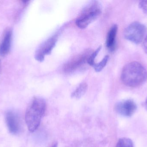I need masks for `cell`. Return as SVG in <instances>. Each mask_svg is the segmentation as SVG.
Masks as SVG:
<instances>
[{
	"label": "cell",
	"instance_id": "obj_15",
	"mask_svg": "<svg viewBox=\"0 0 147 147\" xmlns=\"http://www.w3.org/2000/svg\"><path fill=\"white\" fill-rule=\"evenodd\" d=\"M139 7L145 14H147V1H140Z\"/></svg>",
	"mask_w": 147,
	"mask_h": 147
},
{
	"label": "cell",
	"instance_id": "obj_1",
	"mask_svg": "<svg viewBox=\"0 0 147 147\" xmlns=\"http://www.w3.org/2000/svg\"><path fill=\"white\" fill-rule=\"evenodd\" d=\"M147 79V71L138 62H132L124 66L122 71L121 79L125 85L136 87L144 83Z\"/></svg>",
	"mask_w": 147,
	"mask_h": 147
},
{
	"label": "cell",
	"instance_id": "obj_10",
	"mask_svg": "<svg viewBox=\"0 0 147 147\" xmlns=\"http://www.w3.org/2000/svg\"><path fill=\"white\" fill-rule=\"evenodd\" d=\"M118 26L116 24H114L110 28L107 34L106 45L108 49L110 51H114L116 48V36Z\"/></svg>",
	"mask_w": 147,
	"mask_h": 147
},
{
	"label": "cell",
	"instance_id": "obj_2",
	"mask_svg": "<svg viewBox=\"0 0 147 147\" xmlns=\"http://www.w3.org/2000/svg\"><path fill=\"white\" fill-rule=\"evenodd\" d=\"M46 102L43 98L35 97L33 99L26 111L25 119L28 130L35 131L39 126L46 110Z\"/></svg>",
	"mask_w": 147,
	"mask_h": 147
},
{
	"label": "cell",
	"instance_id": "obj_13",
	"mask_svg": "<svg viewBox=\"0 0 147 147\" xmlns=\"http://www.w3.org/2000/svg\"><path fill=\"white\" fill-rule=\"evenodd\" d=\"M116 147H134V145L131 140L123 138L119 140Z\"/></svg>",
	"mask_w": 147,
	"mask_h": 147
},
{
	"label": "cell",
	"instance_id": "obj_12",
	"mask_svg": "<svg viewBox=\"0 0 147 147\" xmlns=\"http://www.w3.org/2000/svg\"><path fill=\"white\" fill-rule=\"evenodd\" d=\"M109 55H106L105 57H104L103 58L100 62L98 63H96L93 67L96 72H100L104 69L109 61Z\"/></svg>",
	"mask_w": 147,
	"mask_h": 147
},
{
	"label": "cell",
	"instance_id": "obj_9",
	"mask_svg": "<svg viewBox=\"0 0 147 147\" xmlns=\"http://www.w3.org/2000/svg\"><path fill=\"white\" fill-rule=\"evenodd\" d=\"M12 39V30L7 29L0 43V56H5L9 52L11 47Z\"/></svg>",
	"mask_w": 147,
	"mask_h": 147
},
{
	"label": "cell",
	"instance_id": "obj_18",
	"mask_svg": "<svg viewBox=\"0 0 147 147\" xmlns=\"http://www.w3.org/2000/svg\"><path fill=\"white\" fill-rule=\"evenodd\" d=\"M52 147H57V144H55L54 145H53Z\"/></svg>",
	"mask_w": 147,
	"mask_h": 147
},
{
	"label": "cell",
	"instance_id": "obj_5",
	"mask_svg": "<svg viewBox=\"0 0 147 147\" xmlns=\"http://www.w3.org/2000/svg\"><path fill=\"white\" fill-rule=\"evenodd\" d=\"M58 39V35H55L43 42L35 51V59L39 62L44 61L46 55H49L52 52L56 46Z\"/></svg>",
	"mask_w": 147,
	"mask_h": 147
},
{
	"label": "cell",
	"instance_id": "obj_17",
	"mask_svg": "<svg viewBox=\"0 0 147 147\" xmlns=\"http://www.w3.org/2000/svg\"><path fill=\"white\" fill-rule=\"evenodd\" d=\"M145 106H146V108L147 110V98L146 100V103H145Z\"/></svg>",
	"mask_w": 147,
	"mask_h": 147
},
{
	"label": "cell",
	"instance_id": "obj_6",
	"mask_svg": "<svg viewBox=\"0 0 147 147\" xmlns=\"http://www.w3.org/2000/svg\"><path fill=\"white\" fill-rule=\"evenodd\" d=\"M115 109L118 114L125 117L133 115L137 109V105L133 100L131 99L123 100L117 103Z\"/></svg>",
	"mask_w": 147,
	"mask_h": 147
},
{
	"label": "cell",
	"instance_id": "obj_3",
	"mask_svg": "<svg viewBox=\"0 0 147 147\" xmlns=\"http://www.w3.org/2000/svg\"><path fill=\"white\" fill-rule=\"evenodd\" d=\"M102 12V4L98 1L89 2L83 7L76 19V25L79 28H86L100 16Z\"/></svg>",
	"mask_w": 147,
	"mask_h": 147
},
{
	"label": "cell",
	"instance_id": "obj_16",
	"mask_svg": "<svg viewBox=\"0 0 147 147\" xmlns=\"http://www.w3.org/2000/svg\"><path fill=\"white\" fill-rule=\"evenodd\" d=\"M143 48L144 51L147 54V35L145 38L143 43Z\"/></svg>",
	"mask_w": 147,
	"mask_h": 147
},
{
	"label": "cell",
	"instance_id": "obj_7",
	"mask_svg": "<svg viewBox=\"0 0 147 147\" xmlns=\"http://www.w3.org/2000/svg\"><path fill=\"white\" fill-rule=\"evenodd\" d=\"M6 124L9 131L13 134H16L21 129L20 119L15 112L9 111L6 115Z\"/></svg>",
	"mask_w": 147,
	"mask_h": 147
},
{
	"label": "cell",
	"instance_id": "obj_14",
	"mask_svg": "<svg viewBox=\"0 0 147 147\" xmlns=\"http://www.w3.org/2000/svg\"><path fill=\"white\" fill-rule=\"evenodd\" d=\"M102 46H99L94 52H93L90 55L88 58L87 60V63L90 65V66L94 67L96 63H95V59L96 58L98 54L100 52V50L102 49Z\"/></svg>",
	"mask_w": 147,
	"mask_h": 147
},
{
	"label": "cell",
	"instance_id": "obj_4",
	"mask_svg": "<svg viewBox=\"0 0 147 147\" xmlns=\"http://www.w3.org/2000/svg\"><path fill=\"white\" fill-rule=\"evenodd\" d=\"M147 31V27L144 24L135 22L129 24L124 30L123 35L125 39L139 44L144 39Z\"/></svg>",
	"mask_w": 147,
	"mask_h": 147
},
{
	"label": "cell",
	"instance_id": "obj_11",
	"mask_svg": "<svg viewBox=\"0 0 147 147\" xmlns=\"http://www.w3.org/2000/svg\"><path fill=\"white\" fill-rule=\"evenodd\" d=\"M88 85L86 83H82L79 85L76 89L71 94V97L76 99H79L82 97L87 91Z\"/></svg>",
	"mask_w": 147,
	"mask_h": 147
},
{
	"label": "cell",
	"instance_id": "obj_8",
	"mask_svg": "<svg viewBox=\"0 0 147 147\" xmlns=\"http://www.w3.org/2000/svg\"><path fill=\"white\" fill-rule=\"evenodd\" d=\"M90 55V52L86 51L74 57L65 65L64 67L65 71L71 72L77 70L86 62H87Z\"/></svg>",
	"mask_w": 147,
	"mask_h": 147
},
{
	"label": "cell",
	"instance_id": "obj_19",
	"mask_svg": "<svg viewBox=\"0 0 147 147\" xmlns=\"http://www.w3.org/2000/svg\"><path fill=\"white\" fill-rule=\"evenodd\" d=\"M1 60H0V69H1Z\"/></svg>",
	"mask_w": 147,
	"mask_h": 147
}]
</instances>
